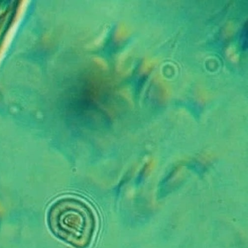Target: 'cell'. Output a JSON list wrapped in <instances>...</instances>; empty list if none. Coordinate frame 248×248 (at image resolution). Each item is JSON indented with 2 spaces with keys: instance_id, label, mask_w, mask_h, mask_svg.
Returning <instances> with one entry per match:
<instances>
[{
  "instance_id": "2",
  "label": "cell",
  "mask_w": 248,
  "mask_h": 248,
  "mask_svg": "<svg viewBox=\"0 0 248 248\" xmlns=\"http://www.w3.org/2000/svg\"><path fill=\"white\" fill-rule=\"evenodd\" d=\"M127 29L125 26H124L123 25L119 27L117 29L115 37L118 40H123L124 39L126 38L127 36Z\"/></svg>"
},
{
  "instance_id": "3",
  "label": "cell",
  "mask_w": 248,
  "mask_h": 248,
  "mask_svg": "<svg viewBox=\"0 0 248 248\" xmlns=\"http://www.w3.org/2000/svg\"><path fill=\"white\" fill-rule=\"evenodd\" d=\"M94 61L95 63L101 68L103 69H107L108 68V64L107 62L100 57H95L94 58Z\"/></svg>"
},
{
  "instance_id": "1",
  "label": "cell",
  "mask_w": 248,
  "mask_h": 248,
  "mask_svg": "<svg viewBox=\"0 0 248 248\" xmlns=\"http://www.w3.org/2000/svg\"><path fill=\"white\" fill-rule=\"evenodd\" d=\"M52 233L76 248H87L94 236L97 221L93 211L78 199L66 197L56 202L47 215Z\"/></svg>"
}]
</instances>
